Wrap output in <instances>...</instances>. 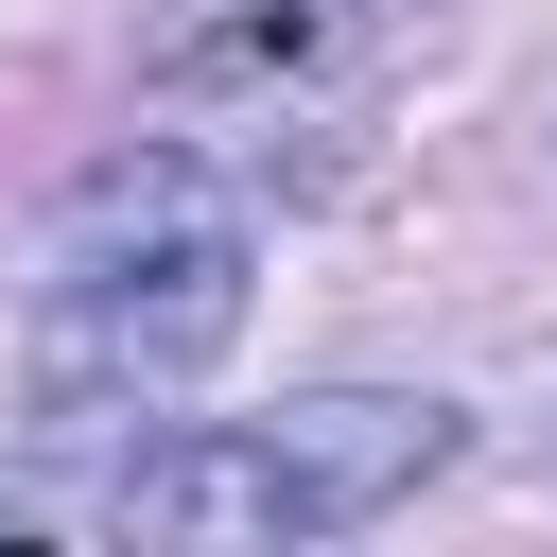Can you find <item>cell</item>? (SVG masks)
I'll list each match as a JSON object with an SVG mask.
<instances>
[{
  "mask_svg": "<svg viewBox=\"0 0 557 557\" xmlns=\"http://www.w3.org/2000/svg\"><path fill=\"white\" fill-rule=\"evenodd\" d=\"M244 261H261V226H244L226 157H191V139L174 157H122L52 226V261H35V331H17L35 418L52 435H104L122 400H174L244 331Z\"/></svg>",
  "mask_w": 557,
  "mask_h": 557,
  "instance_id": "6da1fadb",
  "label": "cell"
},
{
  "mask_svg": "<svg viewBox=\"0 0 557 557\" xmlns=\"http://www.w3.org/2000/svg\"><path fill=\"white\" fill-rule=\"evenodd\" d=\"M435 453H453L435 400H296V418H244V435L104 453V470H17L0 522L17 540H348Z\"/></svg>",
  "mask_w": 557,
  "mask_h": 557,
  "instance_id": "7a4b0ae2",
  "label": "cell"
},
{
  "mask_svg": "<svg viewBox=\"0 0 557 557\" xmlns=\"http://www.w3.org/2000/svg\"><path fill=\"white\" fill-rule=\"evenodd\" d=\"M383 70H400V0H157V122L226 174H348V139L383 122Z\"/></svg>",
  "mask_w": 557,
  "mask_h": 557,
  "instance_id": "3957f363",
  "label": "cell"
}]
</instances>
